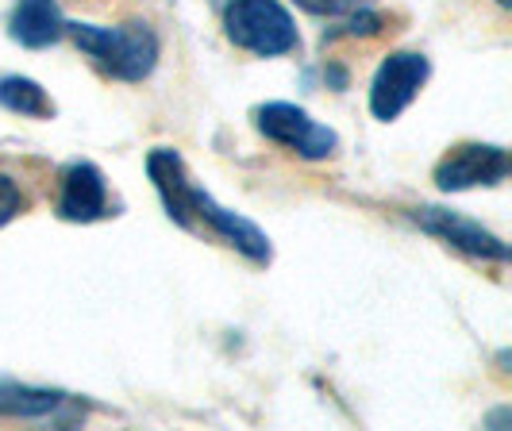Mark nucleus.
Here are the masks:
<instances>
[{
    "mask_svg": "<svg viewBox=\"0 0 512 431\" xmlns=\"http://www.w3.org/2000/svg\"><path fill=\"white\" fill-rule=\"evenodd\" d=\"M147 174H151L154 189H158V197L166 204V216L178 228L193 231V235H216L228 247H235L243 258H251L255 266H266L274 258V247H270L266 231L255 228L247 216H239V212H231L224 204H216L212 193H205L201 185H193L178 151L154 147L147 154Z\"/></svg>",
    "mask_w": 512,
    "mask_h": 431,
    "instance_id": "obj_1",
    "label": "nucleus"
},
{
    "mask_svg": "<svg viewBox=\"0 0 512 431\" xmlns=\"http://www.w3.org/2000/svg\"><path fill=\"white\" fill-rule=\"evenodd\" d=\"M66 35L77 43V51L89 54V62L101 74L116 77V81H143L158 66V35L143 20L124 27L66 24Z\"/></svg>",
    "mask_w": 512,
    "mask_h": 431,
    "instance_id": "obj_2",
    "label": "nucleus"
},
{
    "mask_svg": "<svg viewBox=\"0 0 512 431\" xmlns=\"http://www.w3.org/2000/svg\"><path fill=\"white\" fill-rule=\"evenodd\" d=\"M224 35L239 51H251L258 58H278V54L297 51L301 43L289 8L278 0H228Z\"/></svg>",
    "mask_w": 512,
    "mask_h": 431,
    "instance_id": "obj_3",
    "label": "nucleus"
},
{
    "mask_svg": "<svg viewBox=\"0 0 512 431\" xmlns=\"http://www.w3.org/2000/svg\"><path fill=\"white\" fill-rule=\"evenodd\" d=\"M255 127L270 143L301 154V158H312V162L332 158V154L339 151V135H335L332 127L316 124L305 108H297V104H289V101L262 104L255 112Z\"/></svg>",
    "mask_w": 512,
    "mask_h": 431,
    "instance_id": "obj_4",
    "label": "nucleus"
},
{
    "mask_svg": "<svg viewBox=\"0 0 512 431\" xmlns=\"http://www.w3.org/2000/svg\"><path fill=\"white\" fill-rule=\"evenodd\" d=\"M428 77H432V62L424 54L416 51L389 54L382 66H378L374 81H370V112H374V120H382V124L397 120L420 97V89L428 85Z\"/></svg>",
    "mask_w": 512,
    "mask_h": 431,
    "instance_id": "obj_5",
    "label": "nucleus"
},
{
    "mask_svg": "<svg viewBox=\"0 0 512 431\" xmlns=\"http://www.w3.org/2000/svg\"><path fill=\"white\" fill-rule=\"evenodd\" d=\"M509 178V151L493 143H459L439 158L436 185L443 193H462L478 185H501Z\"/></svg>",
    "mask_w": 512,
    "mask_h": 431,
    "instance_id": "obj_6",
    "label": "nucleus"
},
{
    "mask_svg": "<svg viewBox=\"0 0 512 431\" xmlns=\"http://www.w3.org/2000/svg\"><path fill=\"white\" fill-rule=\"evenodd\" d=\"M412 220L428 231V235H436V239H443V243H451V247H459V251H466V254H474V258H489V262H505V258H509V243H505V239H497V235L486 231L482 224L466 220L462 212L432 208V204H428V208H416Z\"/></svg>",
    "mask_w": 512,
    "mask_h": 431,
    "instance_id": "obj_7",
    "label": "nucleus"
},
{
    "mask_svg": "<svg viewBox=\"0 0 512 431\" xmlns=\"http://www.w3.org/2000/svg\"><path fill=\"white\" fill-rule=\"evenodd\" d=\"M58 216L66 224H93L108 216V185L93 162H74L62 174V197H58Z\"/></svg>",
    "mask_w": 512,
    "mask_h": 431,
    "instance_id": "obj_8",
    "label": "nucleus"
},
{
    "mask_svg": "<svg viewBox=\"0 0 512 431\" xmlns=\"http://www.w3.org/2000/svg\"><path fill=\"white\" fill-rule=\"evenodd\" d=\"M8 35L27 47V51H43L66 35V20L58 12V0H20L12 20H8Z\"/></svg>",
    "mask_w": 512,
    "mask_h": 431,
    "instance_id": "obj_9",
    "label": "nucleus"
},
{
    "mask_svg": "<svg viewBox=\"0 0 512 431\" xmlns=\"http://www.w3.org/2000/svg\"><path fill=\"white\" fill-rule=\"evenodd\" d=\"M66 405V393L58 389H39L24 381H0V416H16V420H43L54 416Z\"/></svg>",
    "mask_w": 512,
    "mask_h": 431,
    "instance_id": "obj_10",
    "label": "nucleus"
},
{
    "mask_svg": "<svg viewBox=\"0 0 512 431\" xmlns=\"http://www.w3.org/2000/svg\"><path fill=\"white\" fill-rule=\"evenodd\" d=\"M0 104L8 112H20V116H31V120H51L54 104L47 97V89L31 77H4L0 81Z\"/></svg>",
    "mask_w": 512,
    "mask_h": 431,
    "instance_id": "obj_11",
    "label": "nucleus"
},
{
    "mask_svg": "<svg viewBox=\"0 0 512 431\" xmlns=\"http://www.w3.org/2000/svg\"><path fill=\"white\" fill-rule=\"evenodd\" d=\"M24 208H27V197L20 193V185L8 178V174H0V228H8Z\"/></svg>",
    "mask_w": 512,
    "mask_h": 431,
    "instance_id": "obj_12",
    "label": "nucleus"
},
{
    "mask_svg": "<svg viewBox=\"0 0 512 431\" xmlns=\"http://www.w3.org/2000/svg\"><path fill=\"white\" fill-rule=\"evenodd\" d=\"M293 4L312 12V16H343V12H351L359 0H293Z\"/></svg>",
    "mask_w": 512,
    "mask_h": 431,
    "instance_id": "obj_13",
    "label": "nucleus"
},
{
    "mask_svg": "<svg viewBox=\"0 0 512 431\" xmlns=\"http://www.w3.org/2000/svg\"><path fill=\"white\" fill-rule=\"evenodd\" d=\"M378 24H382V20H378L374 12H359V16L347 20V35H374Z\"/></svg>",
    "mask_w": 512,
    "mask_h": 431,
    "instance_id": "obj_14",
    "label": "nucleus"
},
{
    "mask_svg": "<svg viewBox=\"0 0 512 431\" xmlns=\"http://www.w3.org/2000/svg\"><path fill=\"white\" fill-rule=\"evenodd\" d=\"M497 4H501V8H509V4H512V0H497Z\"/></svg>",
    "mask_w": 512,
    "mask_h": 431,
    "instance_id": "obj_15",
    "label": "nucleus"
}]
</instances>
